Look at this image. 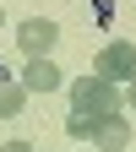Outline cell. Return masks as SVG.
Instances as JSON below:
<instances>
[{"mask_svg":"<svg viewBox=\"0 0 136 152\" xmlns=\"http://www.w3.org/2000/svg\"><path fill=\"white\" fill-rule=\"evenodd\" d=\"M65 87H71V109L93 114V120H109V114H120V103H125V92L98 82V76H82V82H65Z\"/></svg>","mask_w":136,"mask_h":152,"instance_id":"obj_1","label":"cell"},{"mask_svg":"<svg viewBox=\"0 0 136 152\" xmlns=\"http://www.w3.org/2000/svg\"><path fill=\"white\" fill-rule=\"evenodd\" d=\"M93 76H98V82H109V87H131L136 82V44L131 38H114V44H104L98 49V60H93Z\"/></svg>","mask_w":136,"mask_h":152,"instance_id":"obj_2","label":"cell"},{"mask_svg":"<svg viewBox=\"0 0 136 152\" xmlns=\"http://www.w3.org/2000/svg\"><path fill=\"white\" fill-rule=\"evenodd\" d=\"M54 38H60V27H54L49 16H27V22L16 27V44H22L27 60H44V54L54 49Z\"/></svg>","mask_w":136,"mask_h":152,"instance_id":"obj_3","label":"cell"},{"mask_svg":"<svg viewBox=\"0 0 136 152\" xmlns=\"http://www.w3.org/2000/svg\"><path fill=\"white\" fill-rule=\"evenodd\" d=\"M93 141H98L104 152H125V147H131V125L120 120V114H109V120L93 125Z\"/></svg>","mask_w":136,"mask_h":152,"instance_id":"obj_4","label":"cell"},{"mask_svg":"<svg viewBox=\"0 0 136 152\" xmlns=\"http://www.w3.org/2000/svg\"><path fill=\"white\" fill-rule=\"evenodd\" d=\"M54 87H65L60 71H54L49 60H27V71H22V92H54Z\"/></svg>","mask_w":136,"mask_h":152,"instance_id":"obj_5","label":"cell"},{"mask_svg":"<svg viewBox=\"0 0 136 152\" xmlns=\"http://www.w3.org/2000/svg\"><path fill=\"white\" fill-rule=\"evenodd\" d=\"M22 103H27L22 82H0V120H16V114H22Z\"/></svg>","mask_w":136,"mask_h":152,"instance_id":"obj_6","label":"cell"},{"mask_svg":"<svg viewBox=\"0 0 136 152\" xmlns=\"http://www.w3.org/2000/svg\"><path fill=\"white\" fill-rule=\"evenodd\" d=\"M93 125H98L93 114H82V109H71V120H65V136H71V141H93Z\"/></svg>","mask_w":136,"mask_h":152,"instance_id":"obj_7","label":"cell"},{"mask_svg":"<svg viewBox=\"0 0 136 152\" xmlns=\"http://www.w3.org/2000/svg\"><path fill=\"white\" fill-rule=\"evenodd\" d=\"M0 152H33L27 141H6V147H0Z\"/></svg>","mask_w":136,"mask_h":152,"instance_id":"obj_8","label":"cell"},{"mask_svg":"<svg viewBox=\"0 0 136 152\" xmlns=\"http://www.w3.org/2000/svg\"><path fill=\"white\" fill-rule=\"evenodd\" d=\"M125 98H131V109H136V82H131V87H125Z\"/></svg>","mask_w":136,"mask_h":152,"instance_id":"obj_9","label":"cell"},{"mask_svg":"<svg viewBox=\"0 0 136 152\" xmlns=\"http://www.w3.org/2000/svg\"><path fill=\"white\" fill-rule=\"evenodd\" d=\"M0 82H6V65H0Z\"/></svg>","mask_w":136,"mask_h":152,"instance_id":"obj_10","label":"cell"},{"mask_svg":"<svg viewBox=\"0 0 136 152\" xmlns=\"http://www.w3.org/2000/svg\"><path fill=\"white\" fill-rule=\"evenodd\" d=\"M0 27H6V11H0Z\"/></svg>","mask_w":136,"mask_h":152,"instance_id":"obj_11","label":"cell"},{"mask_svg":"<svg viewBox=\"0 0 136 152\" xmlns=\"http://www.w3.org/2000/svg\"><path fill=\"white\" fill-rule=\"evenodd\" d=\"M131 152H136V147H131Z\"/></svg>","mask_w":136,"mask_h":152,"instance_id":"obj_12","label":"cell"}]
</instances>
